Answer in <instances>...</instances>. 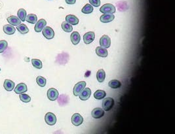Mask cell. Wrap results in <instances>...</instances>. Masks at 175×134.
Segmentation results:
<instances>
[{
  "label": "cell",
  "instance_id": "obj_6",
  "mask_svg": "<svg viewBox=\"0 0 175 134\" xmlns=\"http://www.w3.org/2000/svg\"><path fill=\"white\" fill-rule=\"evenodd\" d=\"M43 36L47 39H51L54 36V32L49 26H46L42 30Z\"/></svg>",
  "mask_w": 175,
  "mask_h": 134
},
{
  "label": "cell",
  "instance_id": "obj_26",
  "mask_svg": "<svg viewBox=\"0 0 175 134\" xmlns=\"http://www.w3.org/2000/svg\"><path fill=\"white\" fill-rule=\"evenodd\" d=\"M17 15H18V17L22 22L26 21V18L27 15H26V11L24 9H20L18 11V13H17Z\"/></svg>",
  "mask_w": 175,
  "mask_h": 134
},
{
  "label": "cell",
  "instance_id": "obj_13",
  "mask_svg": "<svg viewBox=\"0 0 175 134\" xmlns=\"http://www.w3.org/2000/svg\"><path fill=\"white\" fill-rule=\"evenodd\" d=\"M15 92L17 94H21L27 92L28 88L27 86L25 83H20L14 88Z\"/></svg>",
  "mask_w": 175,
  "mask_h": 134
},
{
  "label": "cell",
  "instance_id": "obj_12",
  "mask_svg": "<svg viewBox=\"0 0 175 134\" xmlns=\"http://www.w3.org/2000/svg\"><path fill=\"white\" fill-rule=\"evenodd\" d=\"M46 24H47V22L45 19H40L36 23L34 30L36 32H40L45 27Z\"/></svg>",
  "mask_w": 175,
  "mask_h": 134
},
{
  "label": "cell",
  "instance_id": "obj_19",
  "mask_svg": "<svg viewBox=\"0 0 175 134\" xmlns=\"http://www.w3.org/2000/svg\"><path fill=\"white\" fill-rule=\"evenodd\" d=\"M71 41L74 45H78L81 41L80 34L78 32H74L71 35Z\"/></svg>",
  "mask_w": 175,
  "mask_h": 134
},
{
  "label": "cell",
  "instance_id": "obj_1",
  "mask_svg": "<svg viewBox=\"0 0 175 134\" xmlns=\"http://www.w3.org/2000/svg\"><path fill=\"white\" fill-rule=\"evenodd\" d=\"M114 105V100L111 98H105L102 102V108L106 111H109Z\"/></svg>",
  "mask_w": 175,
  "mask_h": 134
},
{
  "label": "cell",
  "instance_id": "obj_11",
  "mask_svg": "<svg viewBox=\"0 0 175 134\" xmlns=\"http://www.w3.org/2000/svg\"><path fill=\"white\" fill-rule=\"evenodd\" d=\"M91 115L94 118H96V119L100 118L103 117L104 115V110L101 108H95L93 110Z\"/></svg>",
  "mask_w": 175,
  "mask_h": 134
},
{
  "label": "cell",
  "instance_id": "obj_35",
  "mask_svg": "<svg viewBox=\"0 0 175 134\" xmlns=\"http://www.w3.org/2000/svg\"><path fill=\"white\" fill-rule=\"evenodd\" d=\"M0 71H1V68H0Z\"/></svg>",
  "mask_w": 175,
  "mask_h": 134
},
{
  "label": "cell",
  "instance_id": "obj_7",
  "mask_svg": "<svg viewBox=\"0 0 175 134\" xmlns=\"http://www.w3.org/2000/svg\"><path fill=\"white\" fill-rule=\"evenodd\" d=\"M59 93L58 90L54 88H51L48 90L47 91V97L51 101H55L58 98Z\"/></svg>",
  "mask_w": 175,
  "mask_h": 134
},
{
  "label": "cell",
  "instance_id": "obj_18",
  "mask_svg": "<svg viewBox=\"0 0 175 134\" xmlns=\"http://www.w3.org/2000/svg\"><path fill=\"white\" fill-rule=\"evenodd\" d=\"M96 53L98 56L102 57V58H106L108 56V52L106 49L102 47H98L96 49Z\"/></svg>",
  "mask_w": 175,
  "mask_h": 134
},
{
  "label": "cell",
  "instance_id": "obj_17",
  "mask_svg": "<svg viewBox=\"0 0 175 134\" xmlns=\"http://www.w3.org/2000/svg\"><path fill=\"white\" fill-rule=\"evenodd\" d=\"M66 21L71 25H76L79 23V19L76 17L75 15H68L66 17Z\"/></svg>",
  "mask_w": 175,
  "mask_h": 134
},
{
  "label": "cell",
  "instance_id": "obj_30",
  "mask_svg": "<svg viewBox=\"0 0 175 134\" xmlns=\"http://www.w3.org/2000/svg\"><path fill=\"white\" fill-rule=\"evenodd\" d=\"M36 82L39 86L44 87L46 85V79L41 76H38L36 79Z\"/></svg>",
  "mask_w": 175,
  "mask_h": 134
},
{
  "label": "cell",
  "instance_id": "obj_24",
  "mask_svg": "<svg viewBox=\"0 0 175 134\" xmlns=\"http://www.w3.org/2000/svg\"><path fill=\"white\" fill-rule=\"evenodd\" d=\"M106 92L104 90H98L97 92H95L94 94V97L97 100H102L105 97H106Z\"/></svg>",
  "mask_w": 175,
  "mask_h": 134
},
{
  "label": "cell",
  "instance_id": "obj_29",
  "mask_svg": "<svg viewBox=\"0 0 175 134\" xmlns=\"http://www.w3.org/2000/svg\"><path fill=\"white\" fill-rule=\"evenodd\" d=\"M32 63L33 66L37 68V69H40L43 67L42 62H41V60H38V59H32Z\"/></svg>",
  "mask_w": 175,
  "mask_h": 134
},
{
  "label": "cell",
  "instance_id": "obj_32",
  "mask_svg": "<svg viewBox=\"0 0 175 134\" xmlns=\"http://www.w3.org/2000/svg\"><path fill=\"white\" fill-rule=\"evenodd\" d=\"M8 43L5 40L0 41V53H2L6 50L7 48Z\"/></svg>",
  "mask_w": 175,
  "mask_h": 134
},
{
  "label": "cell",
  "instance_id": "obj_21",
  "mask_svg": "<svg viewBox=\"0 0 175 134\" xmlns=\"http://www.w3.org/2000/svg\"><path fill=\"white\" fill-rule=\"evenodd\" d=\"M97 78L99 83L104 82L105 78H106V73H105V71L103 69H99L97 71Z\"/></svg>",
  "mask_w": 175,
  "mask_h": 134
},
{
  "label": "cell",
  "instance_id": "obj_20",
  "mask_svg": "<svg viewBox=\"0 0 175 134\" xmlns=\"http://www.w3.org/2000/svg\"><path fill=\"white\" fill-rule=\"evenodd\" d=\"M15 27L11 24H6L3 26V32L7 35H13L15 33Z\"/></svg>",
  "mask_w": 175,
  "mask_h": 134
},
{
  "label": "cell",
  "instance_id": "obj_4",
  "mask_svg": "<svg viewBox=\"0 0 175 134\" xmlns=\"http://www.w3.org/2000/svg\"><path fill=\"white\" fill-rule=\"evenodd\" d=\"M45 120L49 126H53L56 122V117L54 114L52 113H47L45 116Z\"/></svg>",
  "mask_w": 175,
  "mask_h": 134
},
{
  "label": "cell",
  "instance_id": "obj_36",
  "mask_svg": "<svg viewBox=\"0 0 175 134\" xmlns=\"http://www.w3.org/2000/svg\"><path fill=\"white\" fill-rule=\"evenodd\" d=\"M48 1H50V0H48Z\"/></svg>",
  "mask_w": 175,
  "mask_h": 134
},
{
  "label": "cell",
  "instance_id": "obj_14",
  "mask_svg": "<svg viewBox=\"0 0 175 134\" xmlns=\"http://www.w3.org/2000/svg\"><path fill=\"white\" fill-rule=\"evenodd\" d=\"M115 16L113 14H104L100 18V20L103 23H108L113 20Z\"/></svg>",
  "mask_w": 175,
  "mask_h": 134
},
{
  "label": "cell",
  "instance_id": "obj_5",
  "mask_svg": "<svg viewBox=\"0 0 175 134\" xmlns=\"http://www.w3.org/2000/svg\"><path fill=\"white\" fill-rule=\"evenodd\" d=\"M100 47L108 49L111 45V39L107 35H104L100 39Z\"/></svg>",
  "mask_w": 175,
  "mask_h": 134
},
{
  "label": "cell",
  "instance_id": "obj_9",
  "mask_svg": "<svg viewBox=\"0 0 175 134\" xmlns=\"http://www.w3.org/2000/svg\"><path fill=\"white\" fill-rule=\"evenodd\" d=\"M95 38V34L93 32H89L86 33L84 36V43L86 45L91 43L94 41Z\"/></svg>",
  "mask_w": 175,
  "mask_h": 134
},
{
  "label": "cell",
  "instance_id": "obj_16",
  "mask_svg": "<svg viewBox=\"0 0 175 134\" xmlns=\"http://www.w3.org/2000/svg\"><path fill=\"white\" fill-rule=\"evenodd\" d=\"M15 83L13 82V81L9 80V79H5V81H4V84H3V86L4 88L5 89V90L11 92L12 91L13 89L15 88Z\"/></svg>",
  "mask_w": 175,
  "mask_h": 134
},
{
  "label": "cell",
  "instance_id": "obj_8",
  "mask_svg": "<svg viewBox=\"0 0 175 134\" xmlns=\"http://www.w3.org/2000/svg\"><path fill=\"white\" fill-rule=\"evenodd\" d=\"M84 122V118H83L82 116L79 113H75L72 116V122L74 126H80Z\"/></svg>",
  "mask_w": 175,
  "mask_h": 134
},
{
  "label": "cell",
  "instance_id": "obj_3",
  "mask_svg": "<svg viewBox=\"0 0 175 134\" xmlns=\"http://www.w3.org/2000/svg\"><path fill=\"white\" fill-rule=\"evenodd\" d=\"M86 86V82L85 81H81L78 83L74 88V95L75 96H79V95L82 93L84 88Z\"/></svg>",
  "mask_w": 175,
  "mask_h": 134
},
{
  "label": "cell",
  "instance_id": "obj_28",
  "mask_svg": "<svg viewBox=\"0 0 175 134\" xmlns=\"http://www.w3.org/2000/svg\"><path fill=\"white\" fill-rule=\"evenodd\" d=\"M82 11L84 14H90L93 11V7L91 4H86L84 7L82 8Z\"/></svg>",
  "mask_w": 175,
  "mask_h": 134
},
{
  "label": "cell",
  "instance_id": "obj_2",
  "mask_svg": "<svg viewBox=\"0 0 175 134\" xmlns=\"http://www.w3.org/2000/svg\"><path fill=\"white\" fill-rule=\"evenodd\" d=\"M100 11L104 14H113L115 12V7L112 4L107 3L102 6Z\"/></svg>",
  "mask_w": 175,
  "mask_h": 134
},
{
  "label": "cell",
  "instance_id": "obj_33",
  "mask_svg": "<svg viewBox=\"0 0 175 134\" xmlns=\"http://www.w3.org/2000/svg\"><path fill=\"white\" fill-rule=\"evenodd\" d=\"M89 3L91 5L99 7L100 5V0H89Z\"/></svg>",
  "mask_w": 175,
  "mask_h": 134
},
{
  "label": "cell",
  "instance_id": "obj_10",
  "mask_svg": "<svg viewBox=\"0 0 175 134\" xmlns=\"http://www.w3.org/2000/svg\"><path fill=\"white\" fill-rule=\"evenodd\" d=\"M91 90L89 88H84V90L82 92L79 96H80V98L81 100L83 101H86L87 100H89V98L91 97Z\"/></svg>",
  "mask_w": 175,
  "mask_h": 134
},
{
  "label": "cell",
  "instance_id": "obj_25",
  "mask_svg": "<svg viewBox=\"0 0 175 134\" xmlns=\"http://www.w3.org/2000/svg\"><path fill=\"white\" fill-rule=\"evenodd\" d=\"M17 29L21 34H26L29 32L28 28L26 26V25L24 24H21L17 26Z\"/></svg>",
  "mask_w": 175,
  "mask_h": 134
},
{
  "label": "cell",
  "instance_id": "obj_15",
  "mask_svg": "<svg viewBox=\"0 0 175 134\" xmlns=\"http://www.w3.org/2000/svg\"><path fill=\"white\" fill-rule=\"evenodd\" d=\"M7 21L9 23V24L12 26H17L21 24V20L19 19L18 17L17 16H10L7 18Z\"/></svg>",
  "mask_w": 175,
  "mask_h": 134
},
{
  "label": "cell",
  "instance_id": "obj_27",
  "mask_svg": "<svg viewBox=\"0 0 175 134\" xmlns=\"http://www.w3.org/2000/svg\"><path fill=\"white\" fill-rule=\"evenodd\" d=\"M62 30L66 32H71L73 30V28H72V25L66 21L63 22L62 23Z\"/></svg>",
  "mask_w": 175,
  "mask_h": 134
},
{
  "label": "cell",
  "instance_id": "obj_31",
  "mask_svg": "<svg viewBox=\"0 0 175 134\" xmlns=\"http://www.w3.org/2000/svg\"><path fill=\"white\" fill-rule=\"evenodd\" d=\"M19 98L20 100H21L22 102L25 103H28L31 101V98H30L28 95H27V94H25L24 93L20 94Z\"/></svg>",
  "mask_w": 175,
  "mask_h": 134
},
{
  "label": "cell",
  "instance_id": "obj_34",
  "mask_svg": "<svg viewBox=\"0 0 175 134\" xmlns=\"http://www.w3.org/2000/svg\"><path fill=\"white\" fill-rule=\"evenodd\" d=\"M66 3L69 4V5H73V4H75L76 2V0H65Z\"/></svg>",
  "mask_w": 175,
  "mask_h": 134
},
{
  "label": "cell",
  "instance_id": "obj_22",
  "mask_svg": "<svg viewBox=\"0 0 175 134\" xmlns=\"http://www.w3.org/2000/svg\"><path fill=\"white\" fill-rule=\"evenodd\" d=\"M26 21L30 24H36L38 22V17L34 14H30L26 16Z\"/></svg>",
  "mask_w": 175,
  "mask_h": 134
},
{
  "label": "cell",
  "instance_id": "obj_23",
  "mask_svg": "<svg viewBox=\"0 0 175 134\" xmlns=\"http://www.w3.org/2000/svg\"><path fill=\"white\" fill-rule=\"evenodd\" d=\"M109 86L113 89H117L121 87V83L118 80H111L108 83Z\"/></svg>",
  "mask_w": 175,
  "mask_h": 134
}]
</instances>
